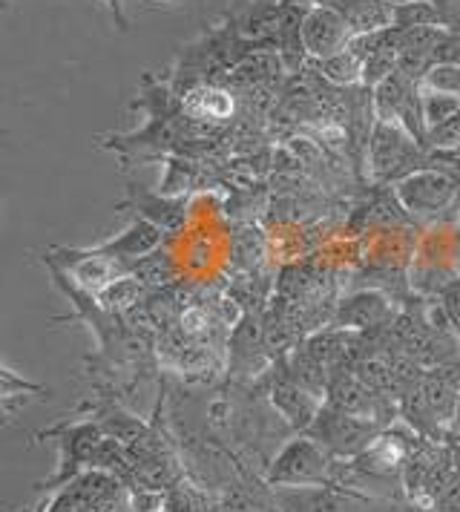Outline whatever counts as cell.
I'll use <instances>...</instances> for the list:
<instances>
[{"label":"cell","instance_id":"6","mask_svg":"<svg viewBox=\"0 0 460 512\" xmlns=\"http://www.w3.org/2000/svg\"><path fill=\"white\" fill-rule=\"evenodd\" d=\"M233 110H236L233 95L219 87H196L184 98V113L196 121H228Z\"/></svg>","mask_w":460,"mask_h":512},{"label":"cell","instance_id":"2","mask_svg":"<svg viewBox=\"0 0 460 512\" xmlns=\"http://www.w3.org/2000/svg\"><path fill=\"white\" fill-rule=\"evenodd\" d=\"M417 159L414 136L397 121H380L371 136V164L380 179L397 176L403 167Z\"/></svg>","mask_w":460,"mask_h":512},{"label":"cell","instance_id":"10","mask_svg":"<svg viewBox=\"0 0 460 512\" xmlns=\"http://www.w3.org/2000/svg\"><path fill=\"white\" fill-rule=\"evenodd\" d=\"M274 403L279 406V412L291 420L294 426H308L311 418L317 415V403H314V397L308 395L302 386H291V383L276 386Z\"/></svg>","mask_w":460,"mask_h":512},{"label":"cell","instance_id":"17","mask_svg":"<svg viewBox=\"0 0 460 512\" xmlns=\"http://www.w3.org/2000/svg\"><path fill=\"white\" fill-rule=\"evenodd\" d=\"M363 458L371 461L368 464L371 469L383 472V469H394V466L400 464L406 458V449H403V443L397 441V438H377V441L368 446Z\"/></svg>","mask_w":460,"mask_h":512},{"label":"cell","instance_id":"23","mask_svg":"<svg viewBox=\"0 0 460 512\" xmlns=\"http://www.w3.org/2000/svg\"><path fill=\"white\" fill-rule=\"evenodd\" d=\"M207 415H210V423L216 429H225V426H230V403L228 400H213L210 409H207Z\"/></svg>","mask_w":460,"mask_h":512},{"label":"cell","instance_id":"24","mask_svg":"<svg viewBox=\"0 0 460 512\" xmlns=\"http://www.w3.org/2000/svg\"><path fill=\"white\" fill-rule=\"evenodd\" d=\"M164 510L167 512H190L193 510V504H190V498L184 495V489H173V492L167 495V501H164Z\"/></svg>","mask_w":460,"mask_h":512},{"label":"cell","instance_id":"11","mask_svg":"<svg viewBox=\"0 0 460 512\" xmlns=\"http://www.w3.org/2000/svg\"><path fill=\"white\" fill-rule=\"evenodd\" d=\"M363 67H366V61L348 47L320 61L322 78H328L331 84H340V87H351V84L363 81Z\"/></svg>","mask_w":460,"mask_h":512},{"label":"cell","instance_id":"12","mask_svg":"<svg viewBox=\"0 0 460 512\" xmlns=\"http://www.w3.org/2000/svg\"><path fill=\"white\" fill-rule=\"evenodd\" d=\"M159 245V231L147 222H136L130 231L124 233L121 239L110 242L104 251L115 256H144L150 254L153 248Z\"/></svg>","mask_w":460,"mask_h":512},{"label":"cell","instance_id":"16","mask_svg":"<svg viewBox=\"0 0 460 512\" xmlns=\"http://www.w3.org/2000/svg\"><path fill=\"white\" fill-rule=\"evenodd\" d=\"M98 297H101L104 308H110V311H127L141 300V280L138 277H121L110 288H104Z\"/></svg>","mask_w":460,"mask_h":512},{"label":"cell","instance_id":"15","mask_svg":"<svg viewBox=\"0 0 460 512\" xmlns=\"http://www.w3.org/2000/svg\"><path fill=\"white\" fill-rule=\"evenodd\" d=\"M417 87L460 98V64H429V70L420 75Z\"/></svg>","mask_w":460,"mask_h":512},{"label":"cell","instance_id":"3","mask_svg":"<svg viewBox=\"0 0 460 512\" xmlns=\"http://www.w3.org/2000/svg\"><path fill=\"white\" fill-rule=\"evenodd\" d=\"M397 196L412 213H440L455 199V185L443 173L420 170V173H412L400 182Z\"/></svg>","mask_w":460,"mask_h":512},{"label":"cell","instance_id":"7","mask_svg":"<svg viewBox=\"0 0 460 512\" xmlns=\"http://www.w3.org/2000/svg\"><path fill=\"white\" fill-rule=\"evenodd\" d=\"M412 95V78L403 75V72H394L374 90L371 107H374V113H377L380 121H400V113H403V107L409 104Z\"/></svg>","mask_w":460,"mask_h":512},{"label":"cell","instance_id":"5","mask_svg":"<svg viewBox=\"0 0 460 512\" xmlns=\"http://www.w3.org/2000/svg\"><path fill=\"white\" fill-rule=\"evenodd\" d=\"M334 6L343 12L351 35L383 32L394 26V3L389 0H337Z\"/></svg>","mask_w":460,"mask_h":512},{"label":"cell","instance_id":"19","mask_svg":"<svg viewBox=\"0 0 460 512\" xmlns=\"http://www.w3.org/2000/svg\"><path fill=\"white\" fill-rule=\"evenodd\" d=\"M426 141H432L440 150H455V147H460V113L449 118V121H443L435 130H429Z\"/></svg>","mask_w":460,"mask_h":512},{"label":"cell","instance_id":"1","mask_svg":"<svg viewBox=\"0 0 460 512\" xmlns=\"http://www.w3.org/2000/svg\"><path fill=\"white\" fill-rule=\"evenodd\" d=\"M299 41H302V49L308 55L325 61V58H331V55H337L348 47L351 29H348L343 12L337 6H317L302 18Z\"/></svg>","mask_w":460,"mask_h":512},{"label":"cell","instance_id":"22","mask_svg":"<svg viewBox=\"0 0 460 512\" xmlns=\"http://www.w3.org/2000/svg\"><path fill=\"white\" fill-rule=\"evenodd\" d=\"M440 9V21L449 29H460V0H435Z\"/></svg>","mask_w":460,"mask_h":512},{"label":"cell","instance_id":"18","mask_svg":"<svg viewBox=\"0 0 460 512\" xmlns=\"http://www.w3.org/2000/svg\"><path fill=\"white\" fill-rule=\"evenodd\" d=\"M386 314V305L383 300H377V297H354L351 303L343 305V320L348 326H368V323H374L377 317H383Z\"/></svg>","mask_w":460,"mask_h":512},{"label":"cell","instance_id":"20","mask_svg":"<svg viewBox=\"0 0 460 512\" xmlns=\"http://www.w3.org/2000/svg\"><path fill=\"white\" fill-rule=\"evenodd\" d=\"M360 377H363V383H366L368 389H389L391 380H394V369H391L389 363H383V360H368Z\"/></svg>","mask_w":460,"mask_h":512},{"label":"cell","instance_id":"21","mask_svg":"<svg viewBox=\"0 0 460 512\" xmlns=\"http://www.w3.org/2000/svg\"><path fill=\"white\" fill-rule=\"evenodd\" d=\"M207 328H210V314L205 308L190 305L182 314V331L187 337H202V334H207Z\"/></svg>","mask_w":460,"mask_h":512},{"label":"cell","instance_id":"9","mask_svg":"<svg viewBox=\"0 0 460 512\" xmlns=\"http://www.w3.org/2000/svg\"><path fill=\"white\" fill-rule=\"evenodd\" d=\"M72 274H75L78 285H84L92 294H101V291L110 288L115 280H121L124 271H121V265L115 262V256L92 254L87 256L84 262H78V265L72 268Z\"/></svg>","mask_w":460,"mask_h":512},{"label":"cell","instance_id":"8","mask_svg":"<svg viewBox=\"0 0 460 512\" xmlns=\"http://www.w3.org/2000/svg\"><path fill=\"white\" fill-rule=\"evenodd\" d=\"M368 435H371V426L357 415L340 412V415H331L325 420V443L340 452H351V449L368 443Z\"/></svg>","mask_w":460,"mask_h":512},{"label":"cell","instance_id":"4","mask_svg":"<svg viewBox=\"0 0 460 512\" xmlns=\"http://www.w3.org/2000/svg\"><path fill=\"white\" fill-rule=\"evenodd\" d=\"M328 469V458L314 441H294L271 469V484H314Z\"/></svg>","mask_w":460,"mask_h":512},{"label":"cell","instance_id":"14","mask_svg":"<svg viewBox=\"0 0 460 512\" xmlns=\"http://www.w3.org/2000/svg\"><path fill=\"white\" fill-rule=\"evenodd\" d=\"M417 93H420L423 121L429 130H435L443 121H449L460 113V98H455V95H443L435 93V90H423V87H417Z\"/></svg>","mask_w":460,"mask_h":512},{"label":"cell","instance_id":"13","mask_svg":"<svg viewBox=\"0 0 460 512\" xmlns=\"http://www.w3.org/2000/svg\"><path fill=\"white\" fill-rule=\"evenodd\" d=\"M394 26L412 29V26H443L440 9L435 0H406L394 3Z\"/></svg>","mask_w":460,"mask_h":512}]
</instances>
